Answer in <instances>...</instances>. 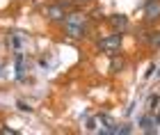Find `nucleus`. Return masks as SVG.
Masks as SVG:
<instances>
[{"mask_svg": "<svg viewBox=\"0 0 160 135\" xmlns=\"http://www.w3.org/2000/svg\"><path fill=\"white\" fill-rule=\"evenodd\" d=\"M64 30H67V34L71 39H80L85 34V21L80 14H73V16L67 18V25H64Z\"/></svg>", "mask_w": 160, "mask_h": 135, "instance_id": "f257e3e1", "label": "nucleus"}, {"mask_svg": "<svg viewBox=\"0 0 160 135\" xmlns=\"http://www.w3.org/2000/svg\"><path fill=\"white\" fill-rule=\"evenodd\" d=\"M144 18L147 21L160 18V0H147V5H144Z\"/></svg>", "mask_w": 160, "mask_h": 135, "instance_id": "f03ea898", "label": "nucleus"}, {"mask_svg": "<svg viewBox=\"0 0 160 135\" xmlns=\"http://www.w3.org/2000/svg\"><path fill=\"white\" fill-rule=\"evenodd\" d=\"M119 46H121V34H112V37H108V39L101 41V48H105V51L112 53V55L119 51Z\"/></svg>", "mask_w": 160, "mask_h": 135, "instance_id": "7ed1b4c3", "label": "nucleus"}, {"mask_svg": "<svg viewBox=\"0 0 160 135\" xmlns=\"http://www.w3.org/2000/svg\"><path fill=\"white\" fill-rule=\"evenodd\" d=\"M140 126H142V131H147V133H153V131H156L153 126H158V119H153V117H151V112H149V115L140 117Z\"/></svg>", "mask_w": 160, "mask_h": 135, "instance_id": "20e7f679", "label": "nucleus"}, {"mask_svg": "<svg viewBox=\"0 0 160 135\" xmlns=\"http://www.w3.org/2000/svg\"><path fill=\"white\" fill-rule=\"evenodd\" d=\"M46 16L50 21H62L64 18V9L60 5H50V7H46Z\"/></svg>", "mask_w": 160, "mask_h": 135, "instance_id": "39448f33", "label": "nucleus"}, {"mask_svg": "<svg viewBox=\"0 0 160 135\" xmlns=\"http://www.w3.org/2000/svg\"><path fill=\"white\" fill-rule=\"evenodd\" d=\"M14 67H16V78H23L25 62H23V55H21V53H16V58H14Z\"/></svg>", "mask_w": 160, "mask_h": 135, "instance_id": "423d86ee", "label": "nucleus"}, {"mask_svg": "<svg viewBox=\"0 0 160 135\" xmlns=\"http://www.w3.org/2000/svg\"><path fill=\"white\" fill-rule=\"evenodd\" d=\"M112 23H114V25H117V28H126V23H128V21H126V18H123V16H121V18L117 16V18H112Z\"/></svg>", "mask_w": 160, "mask_h": 135, "instance_id": "0eeeda50", "label": "nucleus"}, {"mask_svg": "<svg viewBox=\"0 0 160 135\" xmlns=\"http://www.w3.org/2000/svg\"><path fill=\"white\" fill-rule=\"evenodd\" d=\"M151 46H160V32H158V37H153V41H151Z\"/></svg>", "mask_w": 160, "mask_h": 135, "instance_id": "6e6552de", "label": "nucleus"}]
</instances>
